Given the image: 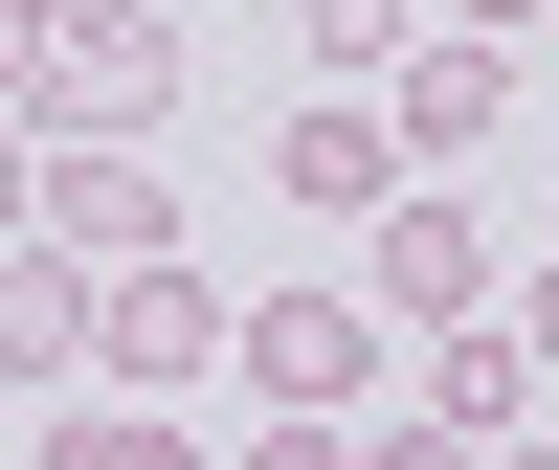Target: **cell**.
Returning a JSON list of instances; mask_svg holds the SVG:
<instances>
[{
  "mask_svg": "<svg viewBox=\"0 0 559 470\" xmlns=\"http://www.w3.org/2000/svg\"><path fill=\"white\" fill-rule=\"evenodd\" d=\"M23 202H45V157H23V134H0V247H23Z\"/></svg>",
  "mask_w": 559,
  "mask_h": 470,
  "instance_id": "16",
  "label": "cell"
},
{
  "mask_svg": "<svg viewBox=\"0 0 559 470\" xmlns=\"http://www.w3.org/2000/svg\"><path fill=\"white\" fill-rule=\"evenodd\" d=\"M358 470H492V448H448V426H358Z\"/></svg>",
  "mask_w": 559,
  "mask_h": 470,
  "instance_id": "13",
  "label": "cell"
},
{
  "mask_svg": "<svg viewBox=\"0 0 559 470\" xmlns=\"http://www.w3.org/2000/svg\"><path fill=\"white\" fill-rule=\"evenodd\" d=\"M157 113H179V0H112V23H68V45H45L23 157H134Z\"/></svg>",
  "mask_w": 559,
  "mask_h": 470,
  "instance_id": "2",
  "label": "cell"
},
{
  "mask_svg": "<svg viewBox=\"0 0 559 470\" xmlns=\"http://www.w3.org/2000/svg\"><path fill=\"white\" fill-rule=\"evenodd\" d=\"M45 470H224L179 403H45Z\"/></svg>",
  "mask_w": 559,
  "mask_h": 470,
  "instance_id": "10",
  "label": "cell"
},
{
  "mask_svg": "<svg viewBox=\"0 0 559 470\" xmlns=\"http://www.w3.org/2000/svg\"><path fill=\"white\" fill-rule=\"evenodd\" d=\"M269 179H292V224H381V202H403V134H381V90H313V113L269 134Z\"/></svg>",
  "mask_w": 559,
  "mask_h": 470,
  "instance_id": "6",
  "label": "cell"
},
{
  "mask_svg": "<svg viewBox=\"0 0 559 470\" xmlns=\"http://www.w3.org/2000/svg\"><path fill=\"white\" fill-rule=\"evenodd\" d=\"M426 23H448V45H492V23H537V0H426Z\"/></svg>",
  "mask_w": 559,
  "mask_h": 470,
  "instance_id": "17",
  "label": "cell"
},
{
  "mask_svg": "<svg viewBox=\"0 0 559 470\" xmlns=\"http://www.w3.org/2000/svg\"><path fill=\"white\" fill-rule=\"evenodd\" d=\"M45 23H112V0H45Z\"/></svg>",
  "mask_w": 559,
  "mask_h": 470,
  "instance_id": "19",
  "label": "cell"
},
{
  "mask_svg": "<svg viewBox=\"0 0 559 470\" xmlns=\"http://www.w3.org/2000/svg\"><path fill=\"white\" fill-rule=\"evenodd\" d=\"M426 426H448V448H515V426H537V359H515V314L426 337Z\"/></svg>",
  "mask_w": 559,
  "mask_h": 470,
  "instance_id": "9",
  "label": "cell"
},
{
  "mask_svg": "<svg viewBox=\"0 0 559 470\" xmlns=\"http://www.w3.org/2000/svg\"><path fill=\"white\" fill-rule=\"evenodd\" d=\"M45 45H68V23H45V0H0V134H23V90H45Z\"/></svg>",
  "mask_w": 559,
  "mask_h": 470,
  "instance_id": "12",
  "label": "cell"
},
{
  "mask_svg": "<svg viewBox=\"0 0 559 470\" xmlns=\"http://www.w3.org/2000/svg\"><path fill=\"white\" fill-rule=\"evenodd\" d=\"M492 470H559V426H515V448H492Z\"/></svg>",
  "mask_w": 559,
  "mask_h": 470,
  "instance_id": "18",
  "label": "cell"
},
{
  "mask_svg": "<svg viewBox=\"0 0 559 470\" xmlns=\"http://www.w3.org/2000/svg\"><path fill=\"white\" fill-rule=\"evenodd\" d=\"M90 314H112V269H68V247H0V381H90Z\"/></svg>",
  "mask_w": 559,
  "mask_h": 470,
  "instance_id": "8",
  "label": "cell"
},
{
  "mask_svg": "<svg viewBox=\"0 0 559 470\" xmlns=\"http://www.w3.org/2000/svg\"><path fill=\"white\" fill-rule=\"evenodd\" d=\"M247 470H358V426H247Z\"/></svg>",
  "mask_w": 559,
  "mask_h": 470,
  "instance_id": "15",
  "label": "cell"
},
{
  "mask_svg": "<svg viewBox=\"0 0 559 470\" xmlns=\"http://www.w3.org/2000/svg\"><path fill=\"white\" fill-rule=\"evenodd\" d=\"M292 45H313V90H381L426 45V0H292Z\"/></svg>",
  "mask_w": 559,
  "mask_h": 470,
  "instance_id": "11",
  "label": "cell"
},
{
  "mask_svg": "<svg viewBox=\"0 0 559 470\" xmlns=\"http://www.w3.org/2000/svg\"><path fill=\"white\" fill-rule=\"evenodd\" d=\"M23 247H68V269H179V179H157V157H45Z\"/></svg>",
  "mask_w": 559,
  "mask_h": 470,
  "instance_id": "4",
  "label": "cell"
},
{
  "mask_svg": "<svg viewBox=\"0 0 559 470\" xmlns=\"http://www.w3.org/2000/svg\"><path fill=\"white\" fill-rule=\"evenodd\" d=\"M224 359H247L269 426H381V314H358V292H269V314H224Z\"/></svg>",
  "mask_w": 559,
  "mask_h": 470,
  "instance_id": "3",
  "label": "cell"
},
{
  "mask_svg": "<svg viewBox=\"0 0 559 470\" xmlns=\"http://www.w3.org/2000/svg\"><path fill=\"white\" fill-rule=\"evenodd\" d=\"M515 359H537V381H559V247L515 269Z\"/></svg>",
  "mask_w": 559,
  "mask_h": 470,
  "instance_id": "14",
  "label": "cell"
},
{
  "mask_svg": "<svg viewBox=\"0 0 559 470\" xmlns=\"http://www.w3.org/2000/svg\"><path fill=\"white\" fill-rule=\"evenodd\" d=\"M202 359H224V292H202V269H112L90 381H112V403H157V381H202Z\"/></svg>",
  "mask_w": 559,
  "mask_h": 470,
  "instance_id": "5",
  "label": "cell"
},
{
  "mask_svg": "<svg viewBox=\"0 0 559 470\" xmlns=\"http://www.w3.org/2000/svg\"><path fill=\"white\" fill-rule=\"evenodd\" d=\"M492 113H515V45H448V23H426V45L381 68V134H403V157H471Z\"/></svg>",
  "mask_w": 559,
  "mask_h": 470,
  "instance_id": "7",
  "label": "cell"
},
{
  "mask_svg": "<svg viewBox=\"0 0 559 470\" xmlns=\"http://www.w3.org/2000/svg\"><path fill=\"white\" fill-rule=\"evenodd\" d=\"M358 314H381V337H471V314H515V247H492V202L403 179V202L358 224Z\"/></svg>",
  "mask_w": 559,
  "mask_h": 470,
  "instance_id": "1",
  "label": "cell"
}]
</instances>
